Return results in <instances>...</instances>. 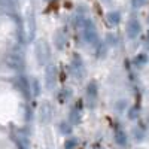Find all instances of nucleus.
I'll use <instances>...</instances> for the list:
<instances>
[{"mask_svg":"<svg viewBox=\"0 0 149 149\" xmlns=\"http://www.w3.org/2000/svg\"><path fill=\"white\" fill-rule=\"evenodd\" d=\"M113 137H115V142H116L118 145H121V146L127 145V140H128V137H127V133L124 131V130H121V128H116V130H115V134H113Z\"/></svg>","mask_w":149,"mask_h":149,"instance_id":"6ab92c4d","label":"nucleus"},{"mask_svg":"<svg viewBox=\"0 0 149 149\" xmlns=\"http://www.w3.org/2000/svg\"><path fill=\"white\" fill-rule=\"evenodd\" d=\"M43 76H45V86L48 91H54L57 86V81H58V72H57V66L55 63H49L45 69H43Z\"/></svg>","mask_w":149,"mask_h":149,"instance_id":"423d86ee","label":"nucleus"},{"mask_svg":"<svg viewBox=\"0 0 149 149\" xmlns=\"http://www.w3.org/2000/svg\"><path fill=\"white\" fill-rule=\"evenodd\" d=\"M149 0H130V6L133 9H142L148 5Z\"/></svg>","mask_w":149,"mask_h":149,"instance_id":"393cba45","label":"nucleus"},{"mask_svg":"<svg viewBox=\"0 0 149 149\" xmlns=\"http://www.w3.org/2000/svg\"><path fill=\"white\" fill-rule=\"evenodd\" d=\"M26 33H27V40L29 42H36V17H34V10H27L26 15Z\"/></svg>","mask_w":149,"mask_h":149,"instance_id":"1a4fd4ad","label":"nucleus"},{"mask_svg":"<svg viewBox=\"0 0 149 149\" xmlns=\"http://www.w3.org/2000/svg\"><path fill=\"white\" fill-rule=\"evenodd\" d=\"M45 2H51V0H45Z\"/></svg>","mask_w":149,"mask_h":149,"instance_id":"c756f323","label":"nucleus"},{"mask_svg":"<svg viewBox=\"0 0 149 149\" xmlns=\"http://www.w3.org/2000/svg\"><path fill=\"white\" fill-rule=\"evenodd\" d=\"M52 42H54L55 49H58V51H64V49L67 48V45H69V37H67L66 31L63 29L55 30V33L52 34Z\"/></svg>","mask_w":149,"mask_h":149,"instance_id":"9d476101","label":"nucleus"},{"mask_svg":"<svg viewBox=\"0 0 149 149\" xmlns=\"http://www.w3.org/2000/svg\"><path fill=\"white\" fill-rule=\"evenodd\" d=\"M103 3H110V0H102Z\"/></svg>","mask_w":149,"mask_h":149,"instance_id":"cd10ccee","label":"nucleus"},{"mask_svg":"<svg viewBox=\"0 0 149 149\" xmlns=\"http://www.w3.org/2000/svg\"><path fill=\"white\" fill-rule=\"evenodd\" d=\"M115 110L118 112V113H124V112H125V113H127V110H128V102L125 100V98H121V100H118L116 103H115Z\"/></svg>","mask_w":149,"mask_h":149,"instance_id":"5701e85b","label":"nucleus"},{"mask_svg":"<svg viewBox=\"0 0 149 149\" xmlns=\"http://www.w3.org/2000/svg\"><path fill=\"white\" fill-rule=\"evenodd\" d=\"M85 100L88 109H94L98 102V85L95 81H90L85 85Z\"/></svg>","mask_w":149,"mask_h":149,"instance_id":"0eeeda50","label":"nucleus"},{"mask_svg":"<svg viewBox=\"0 0 149 149\" xmlns=\"http://www.w3.org/2000/svg\"><path fill=\"white\" fill-rule=\"evenodd\" d=\"M72 98H73V90L69 88V86H63V88L57 93V100H58V103H61V104L69 103Z\"/></svg>","mask_w":149,"mask_h":149,"instance_id":"2eb2a0df","label":"nucleus"},{"mask_svg":"<svg viewBox=\"0 0 149 149\" xmlns=\"http://www.w3.org/2000/svg\"><path fill=\"white\" fill-rule=\"evenodd\" d=\"M30 84H31V94H33V98H37L42 93V84L40 81L37 79L36 76H30Z\"/></svg>","mask_w":149,"mask_h":149,"instance_id":"a211bd4d","label":"nucleus"},{"mask_svg":"<svg viewBox=\"0 0 149 149\" xmlns=\"http://www.w3.org/2000/svg\"><path fill=\"white\" fill-rule=\"evenodd\" d=\"M79 34H81V39L84 40L85 45L88 46H95L98 42H100V34H98V30H97V26L94 24V21L90 18L86 21V24L79 30Z\"/></svg>","mask_w":149,"mask_h":149,"instance_id":"7ed1b4c3","label":"nucleus"},{"mask_svg":"<svg viewBox=\"0 0 149 149\" xmlns=\"http://www.w3.org/2000/svg\"><path fill=\"white\" fill-rule=\"evenodd\" d=\"M142 30H143V26H142V22H140L139 18H136V17L128 18V21L125 24V36H127V39H130V40L137 39V37L142 34Z\"/></svg>","mask_w":149,"mask_h":149,"instance_id":"6e6552de","label":"nucleus"},{"mask_svg":"<svg viewBox=\"0 0 149 149\" xmlns=\"http://www.w3.org/2000/svg\"><path fill=\"white\" fill-rule=\"evenodd\" d=\"M106 21L110 27H116L119 26V24L122 22V14H121V10L118 9H112L109 10L107 14H106Z\"/></svg>","mask_w":149,"mask_h":149,"instance_id":"ddd939ff","label":"nucleus"},{"mask_svg":"<svg viewBox=\"0 0 149 149\" xmlns=\"http://www.w3.org/2000/svg\"><path fill=\"white\" fill-rule=\"evenodd\" d=\"M103 40L109 45V48H116V46L119 45V39H118V36H116L115 33H112V31L106 33V36H104V39H103Z\"/></svg>","mask_w":149,"mask_h":149,"instance_id":"aec40b11","label":"nucleus"},{"mask_svg":"<svg viewBox=\"0 0 149 149\" xmlns=\"http://www.w3.org/2000/svg\"><path fill=\"white\" fill-rule=\"evenodd\" d=\"M3 63L6 64L8 69L19 73H24L26 70V55H24V48L21 43H17L14 49H10L9 52L5 54L3 57Z\"/></svg>","mask_w":149,"mask_h":149,"instance_id":"f257e3e1","label":"nucleus"},{"mask_svg":"<svg viewBox=\"0 0 149 149\" xmlns=\"http://www.w3.org/2000/svg\"><path fill=\"white\" fill-rule=\"evenodd\" d=\"M145 134H146V131H145L143 127H136L133 130V136H134V139L137 140V142H142L145 139Z\"/></svg>","mask_w":149,"mask_h":149,"instance_id":"b1692460","label":"nucleus"},{"mask_svg":"<svg viewBox=\"0 0 149 149\" xmlns=\"http://www.w3.org/2000/svg\"><path fill=\"white\" fill-rule=\"evenodd\" d=\"M67 70H69V74L74 79V81H82L85 76H86V69H85V63L82 57L74 52L69 61V66H67Z\"/></svg>","mask_w":149,"mask_h":149,"instance_id":"20e7f679","label":"nucleus"},{"mask_svg":"<svg viewBox=\"0 0 149 149\" xmlns=\"http://www.w3.org/2000/svg\"><path fill=\"white\" fill-rule=\"evenodd\" d=\"M14 86L19 91V94L26 98L27 102H30L33 98V94H31V84H30V78L26 76L24 73H19L15 76L14 79Z\"/></svg>","mask_w":149,"mask_h":149,"instance_id":"39448f33","label":"nucleus"},{"mask_svg":"<svg viewBox=\"0 0 149 149\" xmlns=\"http://www.w3.org/2000/svg\"><path fill=\"white\" fill-rule=\"evenodd\" d=\"M78 139L76 137H73V136H72V137H69V139H66V142H64V148L66 149H73L74 146H76L78 145Z\"/></svg>","mask_w":149,"mask_h":149,"instance_id":"a878e982","label":"nucleus"},{"mask_svg":"<svg viewBox=\"0 0 149 149\" xmlns=\"http://www.w3.org/2000/svg\"><path fill=\"white\" fill-rule=\"evenodd\" d=\"M139 116H140V107H139L137 104L130 106V107H128V110H127V118H128V119H131V121H136Z\"/></svg>","mask_w":149,"mask_h":149,"instance_id":"412c9836","label":"nucleus"},{"mask_svg":"<svg viewBox=\"0 0 149 149\" xmlns=\"http://www.w3.org/2000/svg\"><path fill=\"white\" fill-rule=\"evenodd\" d=\"M39 116H40V121L43 122H48L52 116V106L49 102H43L40 104V112H39Z\"/></svg>","mask_w":149,"mask_h":149,"instance_id":"f3484780","label":"nucleus"},{"mask_svg":"<svg viewBox=\"0 0 149 149\" xmlns=\"http://www.w3.org/2000/svg\"><path fill=\"white\" fill-rule=\"evenodd\" d=\"M109 45L104 42V40H100L95 46H94V55H95V58H98V60H103V58H106L107 57V54H109Z\"/></svg>","mask_w":149,"mask_h":149,"instance_id":"4468645a","label":"nucleus"},{"mask_svg":"<svg viewBox=\"0 0 149 149\" xmlns=\"http://www.w3.org/2000/svg\"><path fill=\"white\" fill-rule=\"evenodd\" d=\"M58 128H60V133L61 134H72V131H73V125L69 122V121H60V124H58Z\"/></svg>","mask_w":149,"mask_h":149,"instance_id":"4be33fe9","label":"nucleus"},{"mask_svg":"<svg viewBox=\"0 0 149 149\" xmlns=\"http://www.w3.org/2000/svg\"><path fill=\"white\" fill-rule=\"evenodd\" d=\"M146 42L149 43V30H148V33H146Z\"/></svg>","mask_w":149,"mask_h":149,"instance_id":"bb28decb","label":"nucleus"},{"mask_svg":"<svg viewBox=\"0 0 149 149\" xmlns=\"http://www.w3.org/2000/svg\"><path fill=\"white\" fill-rule=\"evenodd\" d=\"M82 119V109L79 104H74L69 109V115H67V121L72 125H78Z\"/></svg>","mask_w":149,"mask_h":149,"instance_id":"9b49d317","label":"nucleus"},{"mask_svg":"<svg viewBox=\"0 0 149 149\" xmlns=\"http://www.w3.org/2000/svg\"><path fill=\"white\" fill-rule=\"evenodd\" d=\"M149 63V55L146 52H139L133 57V66L136 69H143Z\"/></svg>","mask_w":149,"mask_h":149,"instance_id":"dca6fc26","label":"nucleus"},{"mask_svg":"<svg viewBox=\"0 0 149 149\" xmlns=\"http://www.w3.org/2000/svg\"><path fill=\"white\" fill-rule=\"evenodd\" d=\"M34 57L36 63L40 69L46 67L49 63H52V49L46 39H36L34 42Z\"/></svg>","mask_w":149,"mask_h":149,"instance_id":"f03ea898","label":"nucleus"},{"mask_svg":"<svg viewBox=\"0 0 149 149\" xmlns=\"http://www.w3.org/2000/svg\"><path fill=\"white\" fill-rule=\"evenodd\" d=\"M17 0H0V12L6 15H15L17 12Z\"/></svg>","mask_w":149,"mask_h":149,"instance_id":"f8f14e48","label":"nucleus"},{"mask_svg":"<svg viewBox=\"0 0 149 149\" xmlns=\"http://www.w3.org/2000/svg\"><path fill=\"white\" fill-rule=\"evenodd\" d=\"M146 21H148V26H149V14H148V18H146Z\"/></svg>","mask_w":149,"mask_h":149,"instance_id":"c85d7f7f","label":"nucleus"}]
</instances>
